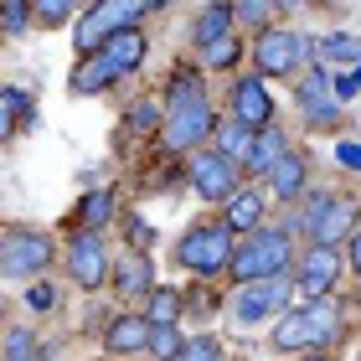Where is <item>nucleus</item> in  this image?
I'll list each match as a JSON object with an SVG mask.
<instances>
[{
  "instance_id": "nucleus-1",
  "label": "nucleus",
  "mask_w": 361,
  "mask_h": 361,
  "mask_svg": "<svg viewBox=\"0 0 361 361\" xmlns=\"http://www.w3.org/2000/svg\"><path fill=\"white\" fill-rule=\"evenodd\" d=\"M212 104L202 93V78L191 68H180L171 78V109H166V145L171 150H196L207 135H212Z\"/></svg>"
},
{
  "instance_id": "nucleus-2",
  "label": "nucleus",
  "mask_w": 361,
  "mask_h": 361,
  "mask_svg": "<svg viewBox=\"0 0 361 361\" xmlns=\"http://www.w3.org/2000/svg\"><path fill=\"white\" fill-rule=\"evenodd\" d=\"M341 336V310L336 300H310L300 310H284L274 325V346L279 351H320V346H331V341Z\"/></svg>"
},
{
  "instance_id": "nucleus-3",
  "label": "nucleus",
  "mask_w": 361,
  "mask_h": 361,
  "mask_svg": "<svg viewBox=\"0 0 361 361\" xmlns=\"http://www.w3.org/2000/svg\"><path fill=\"white\" fill-rule=\"evenodd\" d=\"M289 258H294L289 233H279V227H258L243 248H233V264H227V269H233V279L248 289V284H264V279H279L289 269Z\"/></svg>"
},
{
  "instance_id": "nucleus-4",
  "label": "nucleus",
  "mask_w": 361,
  "mask_h": 361,
  "mask_svg": "<svg viewBox=\"0 0 361 361\" xmlns=\"http://www.w3.org/2000/svg\"><path fill=\"white\" fill-rule=\"evenodd\" d=\"M176 264L191 269V274H222L227 264H233V233H227L222 222L191 227V233L176 243Z\"/></svg>"
},
{
  "instance_id": "nucleus-5",
  "label": "nucleus",
  "mask_w": 361,
  "mask_h": 361,
  "mask_svg": "<svg viewBox=\"0 0 361 361\" xmlns=\"http://www.w3.org/2000/svg\"><path fill=\"white\" fill-rule=\"evenodd\" d=\"M150 11V6H140V0H104V6H88L83 11V21H78V52L93 57L98 47H104L114 31H129V26H140V16Z\"/></svg>"
},
{
  "instance_id": "nucleus-6",
  "label": "nucleus",
  "mask_w": 361,
  "mask_h": 361,
  "mask_svg": "<svg viewBox=\"0 0 361 361\" xmlns=\"http://www.w3.org/2000/svg\"><path fill=\"white\" fill-rule=\"evenodd\" d=\"M315 57V42L300 31H264L258 37V78H289Z\"/></svg>"
},
{
  "instance_id": "nucleus-7",
  "label": "nucleus",
  "mask_w": 361,
  "mask_h": 361,
  "mask_svg": "<svg viewBox=\"0 0 361 361\" xmlns=\"http://www.w3.org/2000/svg\"><path fill=\"white\" fill-rule=\"evenodd\" d=\"M341 279V253L336 248H305V258H300V274H294V289L305 294V305L310 300H325L331 294V284Z\"/></svg>"
},
{
  "instance_id": "nucleus-8",
  "label": "nucleus",
  "mask_w": 361,
  "mask_h": 361,
  "mask_svg": "<svg viewBox=\"0 0 361 361\" xmlns=\"http://www.w3.org/2000/svg\"><path fill=\"white\" fill-rule=\"evenodd\" d=\"M52 264V243L42 233H6L0 238V269L6 274H42Z\"/></svg>"
},
{
  "instance_id": "nucleus-9",
  "label": "nucleus",
  "mask_w": 361,
  "mask_h": 361,
  "mask_svg": "<svg viewBox=\"0 0 361 361\" xmlns=\"http://www.w3.org/2000/svg\"><path fill=\"white\" fill-rule=\"evenodd\" d=\"M289 294H294V279H264V284H248L243 289V300H238V320L243 325H258V320H269L279 315V310L289 305Z\"/></svg>"
},
{
  "instance_id": "nucleus-10",
  "label": "nucleus",
  "mask_w": 361,
  "mask_h": 361,
  "mask_svg": "<svg viewBox=\"0 0 361 361\" xmlns=\"http://www.w3.org/2000/svg\"><path fill=\"white\" fill-rule=\"evenodd\" d=\"M233 124L253 129V135L274 124V98L264 88V78H238V88H233Z\"/></svg>"
},
{
  "instance_id": "nucleus-11",
  "label": "nucleus",
  "mask_w": 361,
  "mask_h": 361,
  "mask_svg": "<svg viewBox=\"0 0 361 361\" xmlns=\"http://www.w3.org/2000/svg\"><path fill=\"white\" fill-rule=\"evenodd\" d=\"M191 186L202 191L207 202H227V196L238 191V166L222 160L217 150L212 155H191Z\"/></svg>"
},
{
  "instance_id": "nucleus-12",
  "label": "nucleus",
  "mask_w": 361,
  "mask_h": 361,
  "mask_svg": "<svg viewBox=\"0 0 361 361\" xmlns=\"http://www.w3.org/2000/svg\"><path fill=\"white\" fill-rule=\"evenodd\" d=\"M68 269H73V279L83 289H98L109 279V248H104V238H98V233H78L73 248H68Z\"/></svg>"
},
{
  "instance_id": "nucleus-13",
  "label": "nucleus",
  "mask_w": 361,
  "mask_h": 361,
  "mask_svg": "<svg viewBox=\"0 0 361 361\" xmlns=\"http://www.w3.org/2000/svg\"><path fill=\"white\" fill-rule=\"evenodd\" d=\"M300 109H305V119L315 124V129H331V124L341 119V104H336V93H331V78H325L320 68L305 73V83H300Z\"/></svg>"
},
{
  "instance_id": "nucleus-14",
  "label": "nucleus",
  "mask_w": 361,
  "mask_h": 361,
  "mask_svg": "<svg viewBox=\"0 0 361 361\" xmlns=\"http://www.w3.org/2000/svg\"><path fill=\"white\" fill-rule=\"evenodd\" d=\"M356 217H361V202H356V196H331V207L320 212V222L310 227V238H315L320 248H336L341 238L356 233Z\"/></svg>"
},
{
  "instance_id": "nucleus-15",
  "label": "nucleus",
  "mask_w": 361,
  "mask_h": 361,
  "mask_svg": "<svg viewBox=\"0 0 361 361\" xmlns=\"http://www.w3.org/2000/svg\"><path fill=\"white\" fill-rule=\"evenodd\" d=\"M258 222H264V196L253 186H238L227 196V212H222V227L227 233H258Z\"/></svg>"
},
{
  "instance_id": "nucleus-16",
  "label": "nucleus",
  "mask_w": 361,
  "mask_h": 361,
  "mask_svg": "<svg viewBox=\"0 0 361 361\" xmlns=\"http://www.w3.org/2000/svg\"><path fill=\"white\" fill-rule=\"evenodd\" d=\"M109 62H114V73H135L140 62H145V37H140V26H129V31H114V37L98 47Z\"/></svg>"
},
{
  "instance_id": "nucleus-17",
  "label": "nucleus",
  "mask_w": 361,
  "mask_h": 361,
  "mask_svg": "<svg viewBox=\"0 0 361 361\" xmlns=\"http://www.w3.org/2000/svg\"><path fill=\"white\" fill-rule=\"evenodd\" d=\"M145 341H150V320H140V315H119L104 331V346L114 356H129V351H145Z\"/></svg>"
},
{
  "instance_id": "nucleus-18",
  "label": "nucleus",
  "mask_w": 361,
  "mask_h": 361,
  "mask_svg": "<svg viewBox=\"0 0 361 361\" xmlns=\"http://www.w3.org/2000/svg\"><path fill=\"white\" fill-rule=\"evenodd\" d=\"M150 284H155V269H150V258L145 253H129V258H119V269H114V289L119 294H150Z\"/></svg>"
},
{
  "instance_id": "nucleus-19",
  "label": "nucleus",
  "mask_w": 361,
  "mask_h": 361,
  "mask_svg": "<svg viewBox=\"0 0 361 361\" xmlns=\"http://www.w3.org/2000/svg\"><path fill=\"white\" fill-rule=\"evenodd\" d=\"M289 155V145H284V129L279 124H269V129H258L253 135V155H248V171H258V176H269L279 160Z\"/></svg>"
},
{
  "instance_id": "nucleus-20",
  "label": "nucleus",
  "mask_w": 361,
  "mask_h": 361,
  "mask_svg": "<svg viewBox=\"0 0 361 361\" xmlns=\"http://www.w3.org/2000/svg\"><path fill=\"white\" fill-rule=\"evenodd\" d=\"M269 186H274L279 202H294V196L305 191V155H294V150H289V155L269 171Z\"/></svg>"
},
{
  "instance_id": "nucleus-21",
  "label": "nucleus",
  "mask_w": 361,
  "mask_h": 361,
  "mask_svg": "<svg viewBox=\"0 0 361 361\" xmlns=\"http://www.w3.org/2000/svg\"><path fill=\"white\" fill-rule=\"evenodd\" d=\"M222 37H233V6H207L196 16V47H217Z\"/></svg>"
},
{
  "instance_id": "nucleus-22",
  "label": "nucleus",
  "mask_w": 361,
  "mask_h": 361,
  "mask_svg": "<svg viewBox=\"0 0 361 361\" xmlns=\"http://www.w3.org/2000/svg\"><path fill=\"white\" fill-rule=\"evenodd\" d=\"M114 78H119V73H114V62H109L104 52H93L83 68L73 73V93H98V88H109Z\"/></svg>"
},
{
  "instance_id": "nucleus-23",
  "label": "nucleus",
  "mask_w": 361,
  "mask_h": 361,
  "mask_svg": "<svg viewBox=\"0 0 361 361\" xmlns=\"http://www.w3.org/2000/svg\"><path fill=\"white\" fill-rule=\"evenodd\" d=\"M217 155L233 160V166H248V155H253V129L222 124V129H217Z\"/></svg>"
},
{
  "instance_id": "nucleus-24",
  "label": "nucleus",
  "mask_w": 361,
  "mask_h": 361,
  "mask_svg": "<svg viewBox=\"0 0 361 361\" xmlns=\"http://www.w3.org/2000/svg\"><path fill=\"white\" fill-rule=\"evenodd\" d=\"M145 351H150L155 361H180V356H186L180 325H150V341H145Z\"/></svg>"
},
{
  "instance_id": "nucleus-25",
  "label": "nucleus",
  "mask_w": 361,
  "mask_h": 361,
  "mask_svg": "<svg viewBox=\"0 0 361 361\" xmlns=\"http://www.w3.org/2000/svg\"><path fill=\"white\" fill-rule=\"evenodd\" d=\"M109 217H114V196H109V191H93V196H83V207H78V222H83L88 233H93V227H104Z\"/></svg>"
},
{
  "instance_id": "nucleus-26",
  "label": "nucleus",
  "mask_w": 361,
  "mask_h": 361,
  "mask_svg": "<svg viewBox=\"0 0 361 361\" xmlns=\"http://www.w3.org/2000/svg\"><path fill=\"white\" fill-rule=\"evenodd\" d=\"M180 315V294L176 289H155L150 294V325H176Z\"/></svg>"
},
{
  "instance_id": "nucleus-27",
  "label": "nucleus",
  "mask_w": 361,
  "mask_h": 361,
  "mask_svg": "<svg viewBox=\"0 0 361 361\" xmlns=\"http://www.w3.org/2000/svg\"><path fill=\"white\" fill-rule=\"evenodd\" d=\"M315 52H320L325 62H351V57L361 52V47H356V37H346V31H331V37H325V42L315 47Z\"/></svg>"
},
{
  "instance_id": "nucleus-28",
  "label": "nucleus",
  "mask_w": 361,
  "mask_h": 361,
  "mask_svg": "<svg viewBox=\"0 0 361 361\" xmlns=\"http://www.w3.org/2000/svg\"><path fill=\"white\" fill-rule=\"evenodd\" d=\"M26 109V93H16V88H0V140H11V129H16V114Z\"/></svg>"
},
{
  "instance_id": "nucleus-29",
  "label": "nucleus",
  "mask_w": 361,
  "mask_h": 361,
  "mask_svg": "<svg viewBox=\"0 0 361 361\" xmlns=\"http://www.w3.org/2000/svg\"><path fill=\"white\" fill-rule=\"evenodd\" d=\"M26 21H31V6H26V0H6V6H0V31H6V37H16Z\"/></svg>"
},
{
  "instance_id": "nucleus-30",
  "label": "nucleus",
  "mask_w": 361,
  "mask_h": 361,
  "mask_svg": "<svg viewBox=\"0 0 361 361\" xmlns=\"http://www.w3.org/2000/svg\"><path fill=\"white\" fill-rule=\"evenodd\" d=\"M6 361H42L31 331H11V341H6Z\"/></svg>"
},
{
  "instance_id": "nucleus-31",
  "label": "nucleus",
  "mask_w": 361,
  "mask_h": 361,
  "mask_svg": "<svg viewBox=\"0 0 361 361\" xmlns=\"http://www.w3.org/2000/svg\"><path fill=\"white\" fill-rule=\"evenodd\" d=\"M238 52H243V47H238V37H222L217 47H207V68H233V62H238Z\"/></svg>"
},
{
  "instance_id": "nucleus-32",
  "label": "nucleus",
  "mask_w": 361,
  "mask_h": 361,
  "mask_svg": "<svg viewBox=\"0 0 361 361\" xmlns=\"http://www.w3.org/2000/svg\"><path fill=\"white\" fill-rule=\"evenodd\" d=\"M31 16H37L42 26H62L73 16V6H68V0H42V6H31Z\"/></svg>"
},
{
  "instance_id": "nucleus-33",
  "label": "nucleus",
  "mask_w": 361,
  "mask_h": 361,
  "mask_svg": "<svg viewBox=\"0 0 361 361\" xmlns=\"http://www.w3.org/2000/svg\"><path fill=\"white\" fill-rule=\"evenodd\" d=\"M180 361H227V356H222V346L212 336H202V341H186V356Z\"/></svg>"
},
{
  "instance_id": "nucleus-34",
  "label": "nucleus",
  "mask_w": 361,
  "mask_h": 361,
  "mask_svg": "<svg viewBox=\"0 0 361 361\" xmlns=\"http://www.w3.org/2000/svg\"><path fill=\"white\" fill-rule=\"evenodd\" d=\"M331 93H336V104H346V98H356V93H361V68H351V73H341L336 83H331Z\"/></svg>"
},
{
  "instance_id": "nucleus-35",
  "label": "nucleus",
  "mask_w": 361,
  "mask_h": 361,
  "mask_svg": "<svg viewBox=\"0 0 361 361\" xmlns=\"http://www.w3.org/2000/svg\"><path fill=\"white\" fill-rule=\"evenodd\" d=\"M160 124V109L155 104H135V109H129V129H140V135H145V129H155Z\"/></svg>"
},
{
  "instance_id": "nucleus-36",
  "label": "nucleus",
  "mask_w": 361,
  "mask_h": 361,
  "mask_svg": "<svg viewBox=\"0 0 361 361\" xmlns=\"http://www.w3.org/2000/svg\"><path fill=\"white\" fill-rule=\"evenodd\" d=\"M274 16V6H233V21H253V26H264Z\"/></svg>"
},
{
  "instance_id": "nucleus-37",
  "label": "nucleus",
  "mask_w": 361,
  "mask_h": 361,
  "mask_svg": "<svg viewBox=\"0 0 361 361\" xmlns=\"http://www.w3.org/2000/svg\"><path fill=\"white\" fill-rule=\"evenodd\" d=\"M336 160H341L346 171H361V145H346V140H341V145H336Z\"/></svg>"
},
{
  "instance_id": "nucleus-38",
  "label": "nucleus",
  "mask_w": 361,
  "mask_h": 361,
  "mask_svg": "<svg viewBox=\"0 0 361 361\" xmlns=\"http://www.w3.org/2000/svg\"><path fill=\"white\" fill-rule=\"evenodd\" d=\"M26 300H31V310H52V300H57V294L47 289V284H37V289L26 294Z\"/></svg>"
},
{
  "instance_id": "nucleus-39",
  "label": "nucleus",
  "mask_w": 361,
  "mask_h": 361,
  "mask_svg": "<svg viewBox=\"0 0 361 361\" xmlns=\"http://www.w3.org/2000/svg\"><path fill=\"white\" fill-rule=\"evenodd\" d=\"M346 264L361 274V227H356V233H351V248H346Z\"/></svg>"
},
{
  "instance_id": "nucleus-40",
  "label": "nucleus",
  "mask_w": 361,
  "mask_h": 361,
  "mask_svg": "<svg viewBox=\"0 0 361 361\" xmlns=\"http://www.w3.org/2000/svg\"><path fill=\"white\" fill-rule=\"evenodd\" d=\"M305 361H331V356H325V351H310V356H305Z\"/></svg>"
},
{
  "instance_id": "nucleus-41",
  "label": "nucleus",
  "mask_w": 361,
  "mask_h": 361,
  "mask_svg": "<svg viewBox=\"0 0 361 361\" xmlns=\"http://www.w3.org/2000/svg\"><path fill=\"white\" fill-rule=\"evenodd\" d=\"M0 320H6V305H0Z\"/></svg>"
}]
</instances>
